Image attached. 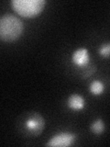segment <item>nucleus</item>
<instances>
[{"label": "nucleus", "mask_w": 110, "mask_h": 147, "mask_svg": "<svg viewBox=\"0 0 110 147\" xmlns=\"http://www.w3.org/2000/svg\"><path fill=\"white\" fill-rule=\"evenodd\" d=\"M45 119L38 112H27L20 118L18 127L23 134L37 137L42 133L45 129Z\"/></svg>", "instance_id": "2"}, {"label": "nucleus", "mask_w": 110, "mask_h": 147, "mask_svg": "<svg viewBox=\"0 0 110 147\" xmlns=\"http://www.w3.org/2000/svg\"><path fill=\"white\" fill-rule=\"evenodd\" d=\"M71 61L73 65L77 67L87 66L90 63V53L85 47L78 48L72 53Z\"/></svg>", "instance_id": "5"}, {"label": "nucleus", "mask_w": 110, "mask_h": 147, "mask_svg": "<svg viewBox=\"0 0 110 147\" xmlns=\"http://www.w3.org/2000/svg\"><path fill=\"white\" fill-rule=\"evenodd\" d=\"M97 52L102 58H110V41L101 44Z\"/></svg>", "instance_id": "9"}, {"label": "nucleus", "mask_w": 110, "mask_h": 147, "mask_svg": "<svg viewBox=\"0 0 110 147\" xmlns=\"http://www.w3.org/2000/svg\"><path fill=\"white\" fill-rule=\"evenodd\" d=\"M47 1L46 0H12L11 6L18 15L32 18L39 16L44 10Z\"/></svg>", "instance_id": "3"}, {"label": "nucleus", "mask_w": 110, "mask_h": 147, "mask_svg": "<svg viewBox=\"0 0 110 147\" xmlns=\"http://www.w3.org/2000/svg\"><path fill=\"white\" fill-rule=\"evenodd\" d=\"M105 89V84L100 80H94L90 83L89 85V91L92 95L94 96H100L102 95Z\"/></svg>", "instance_id": "8"}, {"label": "nucleus", "mask_w": 110, "mask_h": 147, "mask_svg": "<svg viewBox=\"0 0 110 147\" xmlns=\"http://www.w3.org/2000/svg\"><path fill=\"white\" fill-rule=\"evenodd\" d=\"M66 106L69 109L73 111H81L85 107V99L82 95L73 93L68 96Z\"/></svg>", "instance_id": "6"}, {"label": "nucleus", "mask_w": 110, "mask_h": 147, "mask_svg": "<svg viewBox=\"0 0 110 147\" xmlns=\"http://www.w3.org/2000/svg\"><path fill=\"white\" fill-rule=\"evenodd\" d=\"M95 72H96V67H95V65L90 66L88 70H86V71L84 73V76H82V78H84V79H85V78L90 77Z\"/></svg>", "instance_id": "10"}, {"label": "nucleus", "mask_w": 110, "mask_h": 147, "mask_svg": "<svg viewBox=\"0 0 110 147\" xmlns=\"http://www.w3.org/2000/svg\"><path fill=\"white\" fill-rule=\"evenodd\" d=\"M24 32V23L12 14H5L0 18V39L6 42L16 41Z\"/></svg>", "instance_id": "1"}, {"label": "nucleus", "mask_w": 110, "mask_h": 147, "mask_svg": "<svg viewBox=\"0 0 110 147\" xmlns=\"http://www.w3.org/2000/svg\"><path fill=\"white\" fill-rule=\"evenodd\" d=\"M90 131L95 135H102L105 131V123L103 119L97 118L90 124Z\"/></svg>", "instance_id": "7"}, {"label": "nucleus", "mask_w": 110, "mask_h": 147, "mask_svg": "<svg viewBox=\"0 0 110 147\" xmlns=\"http://www.w3.org/2000/svg\"><path fill=\"white\" fill-rule=\"evenodd\" d=\"M77 139V134L72 131H60L54 134L46 144V146H59V147H68L75 142Z\"/></svg>", "instance_id": "4"}]
</instances>
